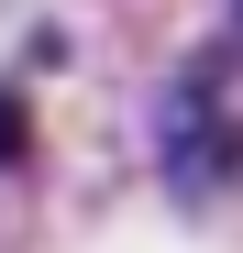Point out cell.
<instances>
[{"label": "cell", "mask_w": 243, "mask_h": 253, "mask_svg": "<svg viewBox=\"0 0 243 253\" xmlns=\"http://www.w3.org/2000/svg\"><path fill=\"white\" fill-rule=\"evenodd\" d=\"M22 143H33V121H22V99L0 88V165H22Z\"/></svg>", "instance_id": "1"}, {"label": "cell", "mask_w": 243, "mask_h": 253, "mask_svg": "<svg viewBox=\"0 0 243 253\" xmlns=\"http://www.w3.org/2000/svg\"><path fill=\"white\" fill-rule=\"evenodd\" d=\"M221 55H243V11H232V33H221Z\"/></svg>", "instance_id": "2"}]
</instances>
